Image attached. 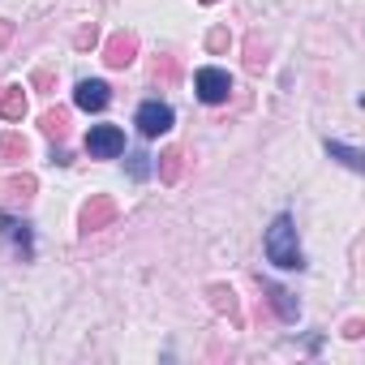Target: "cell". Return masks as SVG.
<instances>
[{
	"mask_svg": "<svg viewBox=\"0 0 365 365\" xmlns=\"http://www.w3.org/2000/svg\"><path fill=\"white\" fill-rule=\"evenodd\" d=\"M327 150H331L339 163H348V168H361V155H356L352 146H344V142H327Z\"/></svg>",
	"mask_w": 365,
	"mask_h": 365,
	"instance_id": "obj_16",
	"label": "cell"
},
{
	"mask_svg": "<svg viewBox=\"0 0 365 365\" xmlns=\"http://www.w3.org/2000/svg\"><path fill=\"white\" fill-rule=\"evenodd\" d=\"M202 5H215V0H202Z\"/></svg>",
	"mask_w": 365,
	"mask_h": 365,
	"instance_id": "obj_23",
	"label": "cell"
},
{
	"mask_svg": "<svg viewBox=\"0 0 365 365\" xmlns=\"http://www.w3.org/2000/svg\"><path fill=\"white\" fill-rule=\"evenodd\" d=\"M180 168H185V150H180V146H168V150L159 155V180H163V185H176V180H180Z\"/></svg>",
	"mask_w": 365,
	"mask_h": 365,
	"instance_id": "obj_9",
	"label": "cell"
},
{
	"mask_svg": "<svg viewBox=\"0 0 365 365\" xmlns=\"http://www.w3.org/2000/svg\"><path fill=\"white\" fill-rule=\"evenodd\" d=\"M35 176L31 172H18V176H5L0 180V207L5 211H26L31 202H35Z\"/></svg>",
	"mask_w": 365,
	"mask_h": 365,
	"instance_id": "obj_2",
	"label": "cell"
},
{
	"mask_svg": "<svg viewBox=\"0 0 365 365\" xmlns=\"http://www.w3.org/2000/svg\"><path fill=\"white\" fill-rule=\"evenodd\" d=\"M198 99L202 103H224L228 99V91H232V78L224 73V69H198Z\"/></svg>",
	"mask_w": 365,
	"mask_h": 365,
	"instance_id": "obj_5",
	"label": "cell"
},
{
	"mask_svg": "<svg viewBox=\"0 0 365 365\" xmlns=\"http://www.w3.org/2000/svg\"><path fill=\"white\" fill-rule=\"evenodd\" d=\"M0 116H5V120H22V116H26V95H22V86H5V91H0Z\"/></svg>",
	"mask_w": 365,
	"mask_h": 365,
	"instance_id": "obj_10",
	"label": "cell"
},
{
	"mask_svg": "<svg viewBox=\"0 0 365 365\" xmlns=\"http://www.w3.org/2000/svg\"><path fill=\"white\" fill-rule=\"evenodd\" d=\"M271 305L279 309V318H297V301H292V292H284V288H271Z\"/></svg>",
	"mask_w": 365,
	"mask_h": 365,
	"instance_id": "obj_15",
	"label": "cell"
},
{
	"mask_svg": "<svg viewBox=\"0 0 365 365\" xmlns=\"http://www.w3.org/2000/svg\"><path fill=\"white\" fill-rule=\"evenodd\" d=\"M211 301H215V309H228V314H237V301H232V288H211Z\"/></svg>",
	"mask_w": 365,
	"mask_h": 365,
	"instance_id": "obj_17",
	"label": "cell"
},
{
	"mask_svg": "<svg viewBox=\"0 0 365 365\" xmlns=\"http://www.w3.org/2000/svg\"><path fill=\"white\" fill-rule=\"evenodd\" d=\"M138 129H142V138H159V133H168V129H172V108L159 103V99L142 103V108H138Z\"/></svg>",
	"mask_w": 365,
	"mask_h": 365,
	"instance_id": "obj_4",
	"label": "cell"
},
{
	"mask_svg": "<svg viewBox=\"0 0 365 365\" xmlns=\"http://www.w3.org/2000/svg\"><path fill=\"white\" fill-rule=\"evenodd\" d=\"M361 331H365V327H361V318H352V322H348V327H344V335H348V339H356V335H361Z\"/></svg>",
	"mask_w": 365,
	"mask_h": 365,
	"instance_id": "obj_22",
	"label": "cell"
},
{
	"mask_svg": "<svg viewBox=\"0 0 365 365\" xmlns=\"http://www.w3.org/2000/svg\"><path fill=\"white\" fill-rule=\"evenodd\" d=\"M0 155H5L9 163H18V159L31 155V142H26L22 133H0Z\"/></svg>",
	"mask_w": 365,
	"mask_h": 365,
	"instance_id": "obj_12",
	"label": "cell"
},
{
	"mask_svg": "<svg viewBox=\"0 0 365 365\" xmlns=\"http://www.w3.org/2000/svg\"><path fill=\"white\" fill-rule=\"evenodd\" d=\"M73 103H78L82 112H103V108H108V86H103L99 78H86V82H78Z\"/></svg>",
	"mask_w": 365,
	"mask_h": 365,
	"instance_id": "obj_8",
	"label": "cell"
},
{
	"mask_svg": "<svg viewBox=\"0 0 365 365\" xmlns=\"http://www.w3.org/2000/svg\"><path fill=\"white\" fill-rule=\"evenodd\" d=\"M95 43H99V31L95 26H82L78 31V48H95Z\"/></svg>",
	"mask_w": 365,
	"mask_h": 365,
	"instance_id": "obj_19",
	"label": "cell"
},
{
	"mask_svg": "<svg viewBox=\"0 0 365 365\" xmlns=\"http://www.w3.org/2000/svg\"><path fill=\"white\" fill-rule=\"evenodd\" d=\"M9 39H14V22H9V18H0V48H5Z\"/></svg>",
	"mask_w": 365,
	"mask_h": 365,
	"instance_id": "obj_21",
	"label": "cell"
},
{
	"mask_svg": "<svg viewBox=\"0 0 365 365\" xmlns=\"http://www.w3.org/2000/svg\"><path fill=\"white\" fill-rule=\"evenodd\" d=\"M245 69H250V73H262V69H267V48H262L258 35L245 43Z\"/></svg>",
	"mask_w": 365,
	"mask_h": 365,
	"instance_id": "obj_14",
	"label": "cell"
},
{
	"mask_svg": "<svg viewBox=\"0 0 365 365\" xmlns=\"http://www.w3.org/2000/svg\"><path fill=\"white\" fill-rule=\"evenodd\" d=\"M39 125H43V133H48V138H56V142H61V138L69 133V112H65V108H52V112H43V120H39Z\"/></svg>",
	"mask_w": 365,
	"mask_h": 365,
	"instance_id": "obj_13",
	"label": "cell"
},
{
	"mask_svg": "<svg viewBox=\"0 0 365 365\" xmlns=\"http://www.w3.org/2000/svg\"><path fill=\"white\" fill-rule=\"evenodd\" d=\"M116 220V202L108 198V194H95L86 207H82V232H99V228H108Z\"/></svg>",
	"mask_w": 365,
	"mask_h": 365,
	"instance_id": "obj_7",
	"label": "cell"
},
{
	"mask_svg": "<svg viewBox=\"0 0 365 365\" xmlns=\"http://www.w3.org/2000/svg\"><path fill=\"white\" fill-rule=\"evenodd\" d=\"M150 78L163 82V86H172V82L180 78V61H176V56H155V61H150Z\"/></svg>",
	"mask_w": 365,
	"mask_h": 365,
	"instance_id": "obj_11",
	"label": "cell"
},
{
	"mask_svg": "<svg viewBox=\"0 0 365 365\" xmlns=\"http://www.w3.org/2000/svg\"><path fill=\"white\" fill-rule=\"evenodd\" d=\"M31 86H35V91H52V86H56V73H48V69H35Z\"/></svg>",
	"mask_w": 365,
	"mask_h": 365,
	"instance_id": "obj_18",
	"label": "cell"
},
{
	"mask_svg": "<svg viewBox=\"0 0 365 365\" xmlns=\"http://www.w3.org/2000/svg\"><path fill=\"white\" fill-rule=\"evenodd\" d=\"M86 150H91L95 159H112V155L125 150V133H120L116 125H95V129L86 133Z\"/></svg>",
	"mask_w": 365,
	"mask_h": 365,
	"instance_id": "obj_3",
	"label": "cell"
},
{
	"mask_svg": "<svg viewBox=\"0 0 365 365\" xmlns=\"http://www.w3.org/2000/svg\"><path fill=\"white\" fill-rule=\"evenodd\" d=\"M207 43H211V52H228V43H232V39H228V31H211V39H207Z\"/></svg>",
	"mask_w": 365,
	"mask_h": 365,
	"instance_id": "obj_20",
	"label": "cell"
},
{
	"mask_svg": "<svg viewBox=\"0 0 365 365\" xmlns=\"http://www.w3.org/2000/svg\"><path fill=\"white\" fill-rule=\"evenodd\" d=\"M133 56H138V35H133V31H116V35L108 39V48H103V61H108L112 69L133 65Z\"/></svg>",
	"mask_w": 365,
	"mask_h": 365,
	"instance_id": "obj_6",
	"label": "cell"
},
{
	"mask_svg": "<svg viewBox=\"0 0 365 365\" xmlns=\"http://www.w3.org/2000/svg\"><path fill=\"white\" fill-rule=\"evenodd\" d=\"M267 258L284 271H297L301 267V245H297V228L288 215H279L271 228H267Z\"/></svg>",
	"mask_w": 365,
	"mask_h": 365,
	"instance_id": "obj_1",
	"label": "cell"
}]
</instances>
